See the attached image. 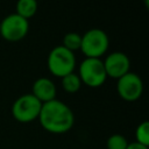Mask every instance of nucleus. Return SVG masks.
I'll return each mask as SVG.
<instances>
[{"instance_id": "1", "label": "nucleus", "mask_w": 149, "mask_h": 149, "mask_svg": "<svg viewBox=\"0 0 149 149\" xmlns=\"http://www.w3.org/2000/svg\"><path fill=\"white\" fill-rule=\"evenodd\" d=\"M41 126L49 133L63 134L69 132L74 123L72 109L58 99L43 102L37 118Z\"/></svg>"}, {"instance_id": "2", "label": "nucleus", "mask_w": 149, "mask_h": 149, "mask_svg": "<svg viewBox=\"0 0 149 149\" xmlns=\"http://www.w3.org/2000/svg\"><path fill=\"white\" fill-rule=\"evenodd\" d=\"M48 69L56 77H64L71 72H74L76 56L74 52L68 50L62 44L54 47L48 56Z\"/></svg>"}, {"instance_id": "3", "label": "nucleus", "mask_w": 149, "mask_h": 149, "mask_svg": "<svg viewBox=\"0 0 149 149\" xmlns=\"http://www.w3.org/2000/svg\"><path fill=\"white\" fill-rule=\"evenodd\" d=\"M109 40L107 34L100 28H91L81 35V52L90 58H100L108 49Z\"/></svg>"}, {"instance_id": "4", "label": "nucleus", "mask_w": 149, "mask_h": 149, "mask_svg": "<svg viewBox=\"0 0 149 149\" xmlns=\"http://www.w3.org/2000/svg\"><path fill=\"white\" fill-rule=\"evenodd\" d=\"M78 76L81 83L90 87L101 86L107 78L102 59L85 57L79 64Z\"/></svg>"}, {"instance_id": "5", "label": "nucleus", "mask_w": 149, "mask_h": 149, "mask_svg": "<svg viewBox=\"0 0 149 149\" xmlns=\"http://www.w3.org/2000/svg\"><path fill=\"white\" fill-rule=\"evenodd\" d=\"M42 102L31 93H26L15 99L12 105V114L15 120L22 123L31 122L40 115Z\"/></svg>"}, {"instance_id": "6", "label": "nucleus", "mask_w": 149, "mask_h": 149, "mask_svg": "<svg viewBox=\"0 0 149 149\" xmlns=\"http://www.w3.org/2000/svg\"><path fill=\"white\" fill-rule=\"evenodd\" d=\"M29 30V22L27 19L20 16L16 13L8 14L0 22L1 36L10 42L22 40Z\"/></svg>"}, {"instance_id": "7", "label": "nucleus", "mask_w": 149, "mask_h": 149, "mask_svg": "<svg viewBox=\"0 0 149 149\" xmlns=\"http://www.w3.org/2000/svg\"><path fill=\"white\" fill-rule=\"evenodd\" d=\"M116 91L122 99L127 101H134L139 99L142 94L143 81L139 74L129 71L118 79Z\"/></svg>"}, {"instance_id": "8", "label": "nucleus", "mask_w": 149, "mask_h": 149, "mask_svg": "<svg viewBox=\"0 0 149 149\" xmlns=\"http://www.w3.org/2000/svg\"><path fill=\"white\" fill-rule=\"evenodd\" d=\"M102 62H104V66H105L107 77L119 79L120 77H122L123 74L129 72L130 61L125 52L113 51V52L108 54Z\"/></svg>"}, {"instance_id": "9", "label": "nucleus", "mask_w": 149, "mask_h": 149, "mask_svg": "<svg viewBox=\"0 0 149 149\" xmlns=\"http://www.w3.org/2000/svg\"><path fill=\"white\" fill-rule=\"evenodd\" d=\"M56 84L48 77H40L33 83L31 94L37 98L42 104L56 99Z\"/></svg>"}, {"instance_id": "10", "label": "nucleus", "mask_w": 149, "mask_h": 149, "mask_svg": "<svg viewBox=\"0 0 149 149\" xmlns=\"http://www.w3.org/2000/svg\"><path fill=\"white\" fill-rule=\"evenodd\" d=\"M16 14L24 19L31 17L37 10V2L35 0H19L15 6Z\"/></svg>"}, {"instance_id": "11", "label": "nucleus", "mask_w": 149, "mask_h": 149, "mask_svg": "<svg viewBox=\"0 0 149 149\" xmlns=\"http://www.w3.org/2000/svg\"><path fill=\"white\" fill-rule=\"evenodd\" d=\"M81 84L83 83H81L78 73H76V72H71V73L62 77V87L68 93H76L77 91H79Z\"/></svg>"}, {"instance_id": "12", "label": "nucleus", "mask_w": 149, "mask_h": 149, "mask_svg": "<svg viewBox=\"0 0 149 149\" xmlns=\"http://www.w3.org/2000/svg\"><path fill=\"white\" fill-rule=\"evenodd\" d=\"M80 44H81V35H79L78 33L71 31V33L65 34L63 37V44L62 45L72 52H74L76 50H79Z\"/></svg>"}, {"instance_id": "13", "label": "nucleus", "mask_w": 149, "mask_h": 149, "mask_svg": "<svg viewBox=\"0 0 149 149\" xmlns=\"http://www.w3.org/2000/svg\"><path fill=\"white\" fill-rule=\"evenodd\" d=\"M135 139L136 142L149 146V122L148 121H142L141 123L137 125L135 129Z\"/></svg>"}, {"instance_id": "14", "label": "nucleus", "mask_w": 149, "mask_h": 149, "mask_svg": "<svg viewBox=\"0 0 149 149\" xmlns=\"http://www.w3.org/2000/svg\"><path fill=\"white\" fill-rule=\"evenodd\" d=\"M107 149H126L128 146L127 139L121 134H112L107 139Z\"/></svg>"}, {"instance_id": "15", "label": "nucleus", "mask_w": 149, "mask_h": 149, "mask_svg": "<svg viewBox=\"0 0 149 149\" xmlns=\"http://www.w3.org/2000/svg\"><path fill=\"white\" fill-rule=\"evenodd\" d=\"M126 149H148V146H144V144H141V143L134 141V142L128 143Z\"/></svg>"}]
</instances>
